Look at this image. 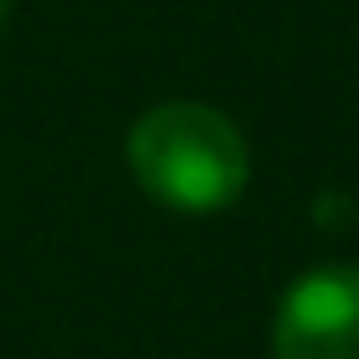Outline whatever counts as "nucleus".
Listing matches in <instances>:
<instances>
[{"instance_id":"7ed1b4c3","label":"nucleus","mask_w":359,"mask_h":359,"mask_svg":"<svg viewBox=\"0 0 359 359\" xmlns=\"http://www.w3.org/2000/svg\"><path fill=\"white\" fill-rule=\"evenodd\" d=\"M6 6H11V0H0V22H6Z\"/></svg>"},{"instance_id":"f257e3e1","label":"nucleus","mask_w":359,"mask_h":359,"mask_svg":"<svg viewBox=\"0 0 359 359\" xmlns=\"http://www.w3.org/2000/svg\"><path fill=\"white\" fill-rule=\"evenodd\" d=\"M129 174L174 213H219L247 185V140L208 101H163L129 129Z\"/></svg>"},{"instance_id":"f03ea898","label":"nucleus","mask_w":359,"mask_h":359,"mask_svg":"<svg viewBox=\"0 0 359 359\" xmlns=\"http://www.w3.org/2000/svg\"><path fill=\"white\" fill-rule=\"evenodd\" d=\"M275 359H359V264H320L286 286Z\"/></svg>"}]
</instances>
